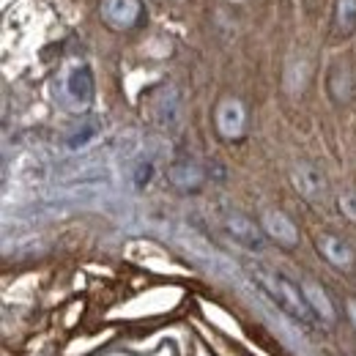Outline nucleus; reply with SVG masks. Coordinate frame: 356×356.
Returning a JSON list of instances; mask_svg holds the SVG:
<instances>
[{
	"instance_id": "nucleus-1",
	"label": "nucleus",
	"mask_w": 356,
	"mask_h": 356,
	"mask_svg": "<svg viewBox=\"0 0 356 356\" xmlns=\"http://www.w3.org/2000/svg\"><path fill=\"white\" fill-rule=\"evenodd\" d=\"M250 274H252V280L258 282V288L266 293L277 307H282L288 315H293V318L302 321V323H312L315 312H312V307L307 305L305 293H299V288H296L293 282H288L282 274H274V271H268V268H264V266H252Z\"/></svg>"
},
{
	"instance_id": "nucleus-2",
	"label": "nucleus",
	"mask_w": 356,
	"mask_h": 356,
	"mask_svg": "<svg viewBox=\"0 0 356 356\" xmlns=\"http://www.w3.org/2000/svg\"><path fill=\"white\" fill-rule=\"evenodd\" d=\"M93 72L90 66H74L72 72H66L63 86H60V102L69 110H86L93 102Z\"/></svg>"
},
{
	"instance_id": "nucleus-3",
	"label": "nucleus",
	"mask_w": 356,
	"mask_h": 356,
	"mask_svg": "<svg viewBox=\"0 0 356 356\" xmlns=\"http://www.w3.org/2000/svg\"><path fill=\"white\" fill-rule=\"evenodd\" d=\"M291 181H293L296 192H299L305 200H310L315 206H323V203H326V197H329V181H326V176H323L315 165H310V162L293 165Z\"/></svg>"
},
{
	"instance_id": "nucleus-4",
	"label": "nucleus",
	"mask_w": 356,
	"mask_h": 356,
	"mask_svg": "<svg viewBox=\"0 0 356 356\" xmlns=\"http://www.w3.org/2000/svg\"><path fill=\"white\" fill-rule=\"evenodd\" d=\"M214 124H217V132L222 134L225 140H238L244 129H247V113H244V104L238 99H222L217 104V113H214Z\"/></svg>"
},
{
	"instance_id": "nucleus-5",
	"label": "nucleus",
	"mask_w": 356,
	"mask_h": 356,
	"mask_svg": "<svg viewBox=\"0 0 356 356\" xmlns=\"http://www.w3.org/2000/svg\"><path fill=\"white\" fill-rule=\"evenodd\" d=\"M225 233L236 244H241L244 250H255V252L264 250V230L252 222L250 217H244V214H236V211L227 214L225 217Z\"/></svg>"
},
{
	"instance_id": "nucleus-6",
	"label": "nucleus",
	"mask_w": 356,
	"mask_h": 356,
	"mask_svg": "<svg viewBox=\"0 0 356 356\" xmlns=\"http://www.w3.org/2000/svg\"><path fill=\"white\" fill-rule=\"evenodd\" d=\"M102 19L115 31H129L140 19V0H102Z\"/></svg>"
},
{
	"instance_id": "nucleus-7",
	"label": "nucleus",
	"mask_w": 356,
	"mask_h": 356,
	"mask_svg": "<svg viewBox=\"0 0 356 356\" xmlns=\"http://www.w3.org/2000/svg\"><path fill=\"white\" fill-rule=\"evenodd\" d=\"M151 118L159 129H176L178 118H181V102H178V93L173 88H159L154 93V102H151Z\"/></svg>"
},
{
	"instance_id": "nucleus-8",
	"label": "nucleus",
	"mask_w": 356,
	"mask_h": 356,
	"mask_svg": "<svg viewBox=\"0 0 356 356\" xmlns=\"http://www.w3.org/2000/svg\"><path fill=\"white\" fill-rule=\"evenodd\" d=\"M168 181H170L176 189H181V192H195V189L203 186L206 173H203L200 165H195V162H189V159H181V162H173V165L168 168Z\"/></svg>"
},
{
	"instance_id": "nucleus-9",
	"label": "nucleus",
	"mask_w": 356,
	"mask_h": 356,
	"mask_svg": "<svg viewBox=\"0 0 356 356\" xmlns=\"http://www.w3.org/2000/svg\"><path fill=\"white\" fill-rule=\"evenodd\" d=\"M264 230L268 233V238H274L282 247H296L299 244V227L282 211H266L264 214Z\"/></svg>"
},
{
	"instance_id": "nucleus-10",
	"label": "nucleus",
	"mask_w": 356,
	"mask_h": 356,
	"mask_svg": "<svg viewBox=\"0 0 356 356\" xmlns=\"http://www.w3.org/2000/svg\"><path fill=\"white\" fill-rule=\"evenodd\" d=\"M326 90L334 102H348L354 93V80H351V69L343 60H334L326 72Z\"/></svg>"
},
{
	"instance_id": "nucleus-11",
	"label": "nucleus",
	"mask_w": 356,
	"mask_h": 356,
	"mask_svg": "<svg viewBox=\"0 0 356 356\" xmlns=\"http://www.w3.org/2000/svg\"><path fill=\"white\" fill-rule=\"evenodd\" d=\"M318 250H321V255H323L332 266H337V268L354 266V252H351V247H348L343 238H337V236H329V233L318 236Z\"/></svg>"
},
{
	"instance_id": "nucleus-12",
	"label": "nucleus",
	"mask_w": 356,
	"mask_h": 356,
	"mask_svg": "<svg viewBox=\"0 0 356 356\" xmlns=\"http://www.w3.org/2000/svg\"><path fill=\"white\" fill-rule=\"evenodd\" d=\"M334 39H351L356 33V0H334V19H332Z\"/></svg>"
},
{
	"instance_id": "nucleus-13",
	"label": "nucleus",
	"mask_w": 356,
	"mask_h": 356,
	"mask_svg": "<svg viewBox=\"0 0 356 356\" xmlns=\"http://www.w3.org/2000/svg\"><path fill=\"white\" fill-rule=\"evenodd\" d=\"M302 293H305L307 305H310L312 312H315L321 321H326V323H332V321H334V307H332V302H329V296H326V291H323V288H318L315 282H305Z\"/></svg>"
},
{
	"instance_id": "nucleus-14",
	"label": "nucleus",
	"mask_w": 356,
	"mask_h": 356,
	"mask_svg": "<svg viewBox=\"0 0 356 356\" xmlns=\"http://www.w3.org/2000/svg\"><path fill=\"white\" fill-rule=\"evenodd\" d=\"M96 134H99V124L96 121H86L83 127H77L74 132L66 137V148L69 151H80V148H86L88 143L96 140Z\"/></svg>"
},
{
	"instance_id": "nucleus-15",
	"label": "nucleus",
	"mask_w": 356,
	"mask_h": 356,
	"mask_svg": "<svg viewBox=\"0 0 356 356\" xmlns=\"http://www.w3.org/2000/svg\"><path fill=\"white\" fill-rule=\"evenodd\" d=\"M151 176H154V165H151V162H140L132 173L134 186H137V189H143V186L151 181Z\"/></svg>"
},
{
	"instance_id": "nucleus-16",
	"label": "nucleus",
	"mask_w": 356,
	"mask_h": 356,
	"mask_svg": "<svg viewBox=\"0 0 356 356\" xmlns=\"http://www.w3.org/2000/svg\"><path fill=\"white\" fill-rule=\"evenodd\" d=\"M340 206H343V211H346L351 220H356V197L354 195H346V197L340 200Z\"/></svg>"
},
{
	"instance_id": "nucleus-17",
	"label": "nucleus",
	"mask_w": 356,
	"mask_h": 356,
	"mask_svg": "<svg viewBox=\"0 0 356 356\" xmlns=\"http://www.w3.org/2000/svg\"><path fill=\"white\" fill-rule=\"evenodd\" d=\"M348 315H351V321H354V326H356V299L348 302Z\"/></svg>"
}]
</instances>
